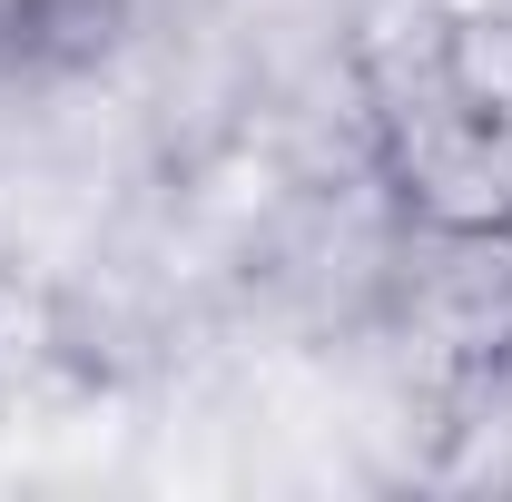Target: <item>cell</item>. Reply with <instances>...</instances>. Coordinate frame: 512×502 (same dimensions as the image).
I'll list each match as a JSON object with an SVG mask.
<instances>
[{
	"label": "cell",
	"instance_id": "obj_2",
	"mask_svg": "<svg viewBox=\"0 0 512 502\" xmlns=\"http://www.w3.org/2000/svg\"><path fill=\"white\" fill-rule=\"evenodd\" d=\"M128 0H0V79H40V69H79L109 50Z\"/></svg>",
	"mask_w": 512,
	"mask_h": 502
},
{
	"label": "cell",
	"instance_id": "obj_1",
	"mask_svg": "<svg viewBox=\"0 0 512 502\" xmlns=\"http://www.w3.org/2000/svg\"><path fill=\"white\" fill-rule=\"evenodd\" d=\"M365 148L434 247H512V0H453L384 40Z\"/></svg>",
	"mask_w": 512,
	"mask_h": 502
}]
</instances>
